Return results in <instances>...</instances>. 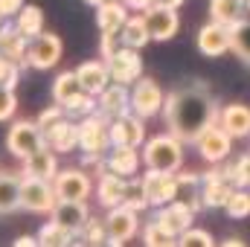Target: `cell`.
<instances>
[{"mask_svg": "<svg viewBox=\"0 0 250 247\" xmlns=\"http://www.w3.org/2000/svg\"><path fill=\"white\" fill-rule=\"evenodd\" d=\"M125 184H128V178L123 175H114V172H102L99 175V181H96V201H99V206L102 209H111V206H120L125 198Z\"/></svg>", "mask_w": 250, "mask_h": 247, "instance_id": "27", "label": "cell"}, {"mask_svg": "<svg viewBox=\"0 0 250 247\" xmlns=\"http://www.w3.org/2000/svg\"><path fill=\"white\" fill-rule=\"evenodd\" d=\"M178 245L181 247H212V236H209L207 230H201V227L192 224L187 233L178 236Z\"/></svg>", "mask_w": 250, "mask_h": 247, "instance_id": "42", "label": "cell"}, {"mask_svg": "<svg viewBox=\"0 0 250 247\" xmlns=\"http://www.w3.org/2000/svg\"><path fill=\"white\" fill-rule=\"evenodd\" d=\"M105 163H108V172L123 175V178H134V175H140L143 154L137 145H111L105 154Z\"/></svg>", "mask_w": 250, "mask_h": 247, "instance_id": "20", "label": "cell"}, {"mask_svg": "<svg viewBox=\"0 0 250 247\" xmlns=\"http://www.w3.org/2000/svg\"><path fill=\"white\" fill-rule=\"evenodd\" d=\"M84 3H87V6H93V9H96V6H102V3H114V0H84Z\"/></svg>", "mask_w": 250, "mask_h": 247, "instance_id": "52", "label": "cell"}, {"mask_svg": "<svg viewBox=\"0 0 250 247\" xmlns=\"http://www.w3.org/2000/svg\"><path fill=\"white\" fill-rule=\"evenodd\" d=\"M120 41H123V47H131V50H143V47L151 44V35H148V26H146L143 12L128 15L125 26L120 29Z\"/></svg>", "mask_w": 250, "mask_h": 247, "instance_id": "28", "label": "cell"}, {"mask_svg": "<svg viewBox=\"0 0 250 247\" xmlns=\"http://www.w3.org/2000/svg\"><path fill=\"white\" fill-rule=\"evenodd\" d=\"M44 143L56 151V154H70L79 148V123L64 117L62 123H56L53 128L44 131Z\"/></svg>", "mask_w": 250, "mask_h": 247, "instance_id": "22", "label": "cell"}, {"mask_svg": "<svg viewBox=\"0 0 250 247\" xmlns=\"http://www.w3.org/2000/svg\"><path fill=\"white\" fill-rule=\"evenodd\" d=\"M143 189H146V198L151 204V209L169 204L178 198V178L175 172H157V169H146L143 175Z\"/></svg>", "mask_w": 250, "mask_h": 247, "instance_id": "15", "label": "cell"}, {"mask_svg": "<svg viewBox=\"0 0 250 247\" xmlns=\"http://www.w3.org/2000/svg\"><path fill=\"white\" fill-rule=\"evenodd\" d=\"M93 111H96V96H90V93H84V90H82L79 96H73V99L64 105V114H67L70 120H76V123L84 120V117H90Z\"/></svg>", "mask_w": 250, "mask_h": 247, "instance_id": "37", "label": "cell"}, {"mask_svg": "<svg viewBox=\"0 0 250 247\" xmlns=\"http://www.w3.org/2000/svg\"><path fill=\"white\" fill-rule=\"evenodd\" d=\"M224 212L230 218H248L250 215V186H236L230 201L224 204Z\"/></svg>", "mask_w": 250, "mask_h": 247, "instance_id": "36", "label": "cell"}, {"mask_svg": "<svg viewBox=\"0 0 250 247\" xmlns=\"http://www.w3.org/2000/svg\"><path fill=\"white\" fill-rule=\"evenodd\" d=\"M221 245H224V247H242L245 242H242V239H236V236H230V239H224Z\"/></svg>", "mask_w": 250, "mask_h": 247, "instance_id": "51", "label": "cell"}, {"mask_svg": "<svg viewBox=\"0 0 250 247\" xmlns=\"http://www.w3.org/2000/svg\"><path fill=\"white\" fill-rule=\"evenodd\" d=\"M123 3L131 9V12H146V9H148L154 0H123Z\"/></svg>", "mask_w": 250, "mask_h": 247, "instance_id": "48", "label": "cell"}, {"mask_svg": "<svg viewBox=\"0 0 250 247\" xmlns=\"http://www.w3.org/2000/svg\"><path fill=\"white\" fill-rule=\"evenodd\" d=\"M178 178V201H184L195 212L204 209V198H201V172H175Z\"/></svg>", "mask_w": 250, "mask_h": 247, "instance_id": "30", "label": "cell"}, {"mask_svg": "<svg viewBox=\"0 0 250 247\" xmlns=\"http://www.w3.org/2000/svg\"><path fill=\"white\" fill-rule=\"evenodd\" d=\"M64 117H67V114H64V108L59 105V102H53L50 108H44V111L38 114V128H41V131H47V128H53L56 123H62Z\"/></svg>", "mask_w": 250, "mask_h": 247, "instance_id": "44", "label": "cell"}, {"mask_svg": "<svg viewBox=\"0 0 250 247\" xmlns=\"http://www.w3.org/2000/svg\"><path fill=\"white\" fill-rule=\"evenodd\" d=\"M209 18L218 21V23H239L242 18H248V9H245V0H209Z\"/></svg>", "mask_w": 250, "mask_h": 247, "instance_id": "31", "label": "cell"}, {"mask_svg": "<svg viewBox=\"0 0 250 247\" xmlns=\"http://www.w3.org/2000/svg\"><path fill=\"white\" fill-rule=\"evenodd\" d=\"M195 215H198V212H195L192 206H187L184 201H178V198L154 209V221H157L163 230H169L175 239H178L181 233H187L189 227L195 224Z\"/></svg>", "mask_w": 250, "mask_h": 247, "instance_id": "16", "label": "cell"}, {"mask_svg": "<svg viewBox=\"0 0 250 247\" xmlns=\"http://www.w3.org/2000/svg\"><path fill=\"white\" fill-rule=\"evenodd\" d=\"M21 172H0V215L21 209Z\"/></svg>", "mask_w": 250, "mask_h": 247, "instance_id": "29", "label": "cell"}, {"mask_svg": "<svg viewBox=\"0 0 250 247\" xmlns=\"http://www.w3.org/2000/svg\"><path fill=\"white\" fill-rule=\"evenodd\" d=\"M154 3H160V6H172V9H181L187 0H154Z\"/></svg>", "mask_w": 250, "mask_h": 247, "instance_id": "50", "label": "cell"}, {"mask_svg": "<svg viewBox=\"0 0 250 247\" xmlns=\"http://www.w3.org/2000/svg\"><path fill=\"white\" fill-rule=\"evenodd\" d=\"M105 230H108V245L120 247L125 242H131L140 233V212H134L125 204L105 209Z\"/></svg>", "mask_w": 250, "mask_h": 247, "instance_id": "9", "label": "cell"}, {"mask_svg": "<svg viewBox=\"0 0 250 247\" xmlns=\"http://www.w3.org/2000/svg\"><path fill=\"white\" fill-rule=\"evenodd\" d=\"M18 111V96H15V87H3L0 84V123H9Z\"/></svg>", "mask_w": 250, "mask_h": 247, "instance_id": "43", "label": "cell"}, {"mask_svg": "<svg viewBox=\"0 0 250 247\" xmlns=\"http://www.w3.org/2000/svg\"><path fill=\"white\" fill-rule=\"evenodd\" d=\"M160 117L175 137H181L184 143H195L207 125L218 123V102L207 93V84L192 82L166 93Z\"/></svg>", "mask_w": 250, "mask_h": 247, "instance_id": "1", "label": "cell"}, {"mask_svg": "<svg viewBox=\"0 0 250 247\" xmlns=\"http://www.w3.org/2000/svg\"><path fill=\"white\" fill-rule=\"evenodd\" d=\"M146 26H148V35L151 41H172L181 29V18H178V9L172 6H160V3H151L146 12Z\"/></svg>", "mask_w": 250, "mask_h": 247, "instance_id": "13", "label": "cell"}, {"mask_svg": "<svg viewBox=\"0 0 250 247\" xmlns=\"http://www.w3.org/2000/svg\"><path fill=\"white\" fill-rule=\"evenodd\" d=\"M146 143V120L128 111L123 117L111 120V145H143Z\"/></svg>", "mask_w": 250, "mask_h": 247, "instance_id": "17", "label": "cell"}, {"mask_svg": "<svg viewBox=\"0 0 250 247\" xmlns=\"http://www.w3.org/2000/svg\"><path fill=\"white\" fill-rule=\"evenodd\" d=\"M18 79H21V64H15V62H9V59L0 56V84L3 87H15Z\"/></svg>", "mask_w": 250, "mask_h": 247, "instance_id": "45", "label": "cell"}, {"mask_svg": "<svg viewBox=\"0 0 250 247\" xmlns=\"http://www.w3.org/2000/svg\"><path fill=\"white\" fill-rule=\"evenodd\" d=\"M218 125L233 140H248L250 137V105H245V102H230V105L218 108Z\"/></svg>", "mask_w": 250, "mask_h": 247, "instance_id": "19", "label": "cell"}, {"mask_svg": "<svg viewBox=\"0 0 250 247\" xmlns=\"http://www.w3.org/2000/svg\"><path fill=\"white\" fill-rule=\"evenodd\" d=\"M105 64H108L111 82H117V84L131 87L143 76V56H140V50H131V47H120L111 59H105Z\"/></svg>", "mask_w": 250, "mask_h": 247, "instance_id": "14", "label": "cell"}, {"mask_svg": "<svg viewBox=\"0 0 250 247\" xmlns=\"http://www.w3.org/2000/svg\"><path fill=\"white\" fill-rule=\"evenodd\" d=\"M195 145V151H198V157L204 160V163H209V166H215V163H224V160H230V151H233V137L221 128L218 123L207 125L201 134H198V140L192 143Z\"/></svg>", "mask_w": 250, "mask_h": 247, "instance_id": "4", "label": "cell"}, {"mask_svg": "<svg viewBox=\"0 0 250 247\" xmlns=\"http://www.w3.org/2000/svg\"><path fill=\"white\" fill-rule=\"evenodd\" d=\"M26 47H29V38L15 26V21H3L0 23V56L15 64H26Z\"/></svg>", "mask_w": 250, "mask_h": 247, "instance_id": "24", "label": "cell"}, {"mask_svg": "<svg viewBox=\"0 0 250 247\" xmlns=\"http://www.w3.org/2000/svg\"><path fill=\"white\" fill-rule=\"evenodd\" d=\"M12 245H15V247H35V245H38V236H18Z\"/></svg>", "mask_w": 250, "mask_h": 247, "instance_id": "49", "label": "cell"}, {"mask_svg": "<svg viewBox=\"0 0 250 247\" xmlns=\"http://www.w3.org/2000/svg\"><path fill=\"white\" fill-rule=\"evenodd\" d=\"M123 204H125V206H131L134 212H140V215H143L146 209H151V204H148V198H146V189H143V178H140V175L128 178Z\"/></svg>", "mask_w": 250, "mask_h": 247, "instance_id": "35", "label": "cell"}, {"mask_svg": "<svg viewBox=\"0 0 250 247\" xmlns=\"http://www.w3.org/2000/svg\"><path fill=\"white\" fill-rule=\"evenodd\" d=\"M76 76H79V82H82V90L90 93V96H99V93L111 84V73H108L105 59L82 62L79 67H76Z\"/></svg>", "mask_w": 250, "mask_h": 247, "instance_id": "23", "label": "cell"}, {"mask_svg": "<svg viewBox=\"0 0 250 247\" xmlns=\"http://www.w3.org/2000/svg\"><path fill=\"white\" fill-rule=\"evenodd\" d=\"M233 53L250 64V18H242L233 23Z\"/></svg>", "mask_w": 250, "mask_h": 247, "instance_id": "39", "label": "cell"}, {"mask_svg": "<svg viewBox=\"0 0 250 247\" xmlns=\"http://www.w3.org/2000/svg\"><path fill=\"white\" fill-rule=\"evenodd\" d=\"M23 169L21 175H29V178H41V181H53L59 175V154L50 148V145H41L38 151H32L29 157L21 160Z\"/></svg>", "mask_w": 250, "mask_h": 247, "instance_id": "21", "label": "cell"}, {"mask_svg": "<svg viewBox=\"0 0 250 247\" xmlns=\"http://www.w3.org/2000/svg\"><path fill=\"white\" fill-rule=\"evenodd\" d=\"M26 0H0V18L3 21H15V15L23 9Z\"/></svg>", "mask_w": 250, "mask_h": 247, "instance_id": "47", "label": "cell"}, {"mask_svg": "<svg viewBox=\"0 0 250 247\" xmlns=\"http://www.w3.org/2000/svg\"><path fill=\"white\" fill-rule=\"evenodd\" d=\"M195 47H198V53L207 56V59H218V56L230 53V50H233V26L218 23V21L209 18V23H204V26L198 29Z\"/></svg>", "mask_w": 250, "mask_h": 247, "instance_id": "11", "label": "cell"}, {"mask_svg": "<svg viewBox=\"0 0 250 247\" xmlns=\"http://www.w3.org/2000/svg\"><path fill=\"white\" fill-rule=\"evenodd\" d=\"M0 23H3V18H0Z\"/></svg>", "mask_w": 250, "mask_h": 247, "instance_id": "54", "label": "cell"}, {"mask_svg": "<svg viewBox=\"0 0 250 247\" xmlns=\"http://www.w3.org/2000/svg\"><path fill=\"white\" fill-rule=\"evenodd\" d=\"M15 26L26 35V38H35L44 32V12L32 3H23V9L15 15Z\"/></svg>", "mask_w": 250, "mask_h": 247, "instance_id": "33", "label": "cell"}, {"mask_svg": "<svg viewBox=\"0 0 250 247\" xmlns=\"http://www.w3.org/2000/svg\"><path fill=\"white\" fill-rule=\"evenodd\" d=\"M76 242H79V236L70 233L67 227H62L53 218L38 230V245H44V247H64V245H76Z\"/></svg>", "mask_w": 250, "mask_h": 247, "instance_id": "34", "label": "cell"}, {"mask_svg": "<svg viewBox=\"0 0 250 247\" xmlns=\"http://www.w3.org/2000/svg\"><path fill=\"white\" fill-rule=\"evenodd\" d=\"M50 218H53V221H59L62 227H67L70 233H76V236H79V230H82V227L87 224V218H90L87 201H59V204L53 206Z\"/></svg>", "mask_w": 250, "mask_h": 247, "instance_id": "25", "label": "cell"}, {"mask_svg": "<svg viewBox=\"0 0 250 247\" xmlns=\"http://www.w3.org/2000/svg\"><path fill=\"white\" fill-rule=\"evenodd\" d=\"M62 38L56 32H41L35 38H29V47H26V67L32 70H53L56 64L62 62Z\"/></svg>", "mask_w": 250, "mask_h": 247, "instance_id": "10", "label": "cell"}, {"mask_svg": "<svg viewBox=\"0 0 250 247\" xmlns=\"http://www.w3.org/2000/svg\"><path fill=\"white\" fill-rule=\"evenodd\" d=\"M96 111H99L105 120H117V117L128 114V111H131V87L111 82V84L96 96Z\"/></svg>", "mask_w": 250, "mask_h": 247, "instance_id": "18", "label": "cell"}, {"mask_svg": "<svg viewBox=\"0 0 250 247\" xmlns=\"http://www.w3.org/2000/svg\"><path fill=\"white\" fill-rule=\"evenodd\" d=\"M128 15H131V9L125 6L123 0L96 6V29H99V35H120V29L125 26Z\"/></svg>", "mask_w": 250, "mask_h": 247, "instance_id": "26", "label": "cell"}, {"mask_svg": "<svg viewBox=\"0 0 250 247\" xmlns=\"http://www.w3.org/2000/svg\"><path fill=\"white\" fill-rule=\"evenodd\" d=\"M120 47H123L120 35H102V38H99V56H102V59H111Z\"/></svg>", "mask_w": 250, "mask_h": 247, "instance_id": "46", "label": "cell"}, {"mask_svg": "<svg viewBox=\"0 0 250 247\" xmlns=\"http://www.w3.org/2000/svg\"><path fill=\"white\" fill-rule=\"evenodd\" d=\"M56 204H59V195L53 189V181L23 175V181H21V209L35 212V215H50Z\"/></svg>", "mask_w": 250, "mask_h": 247, "instance_id": "5", "label": "cell"}, {"mask_svg": "<svg viewBox=\"0 0 250 247\" xmlns=\"http://www.w3.org/2000/svg\"><path fill=\"white\" fill-rule=\"evenodd\" d=\"M41 145H47V143H44V131L38 128V123H32V120H18V123L9 125V131H6V151H9L12 157L23 160V157H29L32 151H38Z\"/></svg>", "mask_w": 250, "mask_h": 247, "instance_id": "6", "label": "cell"}, {"mask_svg": "<svg viewBox=\"0 0 250 247\" xmlns=\"http://www.w3.org/2000/svg\"><path fill=\"white\" fill-rule=\"evenodd\" d=\"M245 9H248V15H250V0H245Z\"/></svg>", "mask_w": 250, "mask_h": 247, "instance_id": "53", "label": "cell"}, {"mask_svg": "<svg viewBox=\"0 0 250 247\" xmlns=\"http://www.w3.org/2000/svg\"><path fill=\"white\" fill-rule=\"evenodd\" d=\"M79 242L82 245H108L105 218H87V224L79 230Z\"/></svg>", "mask_w": 250, "mask_h": 247, "instance_id": "40", "label": "cell"}, {"mask_svg": "<svg viewBox=\"0 0 250 247\" xmlns=\"http://www.w3.org/2000/svg\"><path fill=\"white\" fill-rule=\"evenodd\" d=\"M163 102H166V93H163V87H160L154 79L140 76V79L131 84V111H134L137 117H143V120L160 117Z\"/></svg>", "mask_w": 250, "mask_h": 247, "instance_id": "8", "label": "cell"}, {"mask_svg": "<svg viewBox=\"0 0 250 247\" xmlns=\"http://www.w3.org/2000/svg\"><path fill=\"white\" fill-rule=\"evenodd\" d=\"M233 178L227 172V166H212L209 172L201 175V198H204V209H224V204L233 195Z\"/></svg>", "mask_w": 250, "mask_h": 247, "instance_id": "7", "label": "cell"}, {"mask_svg": "<svg viewBox=\"0 0 250 247\" xmlns=\"http://www.w3.org/2000/svg\"><path fill=\"white\" fill-rule=\"evenodd\" d=\"M111 148V120L99 111L79 120V151L82 154H108Z\"/></svg>", "mask_w": 250, "mask_h": 247, "instance_id": "3", "label": "cell"}, {"mask_svg": "<svg viewBox=\"0 0 250 247\" xmlns=\"http://www.w3.org/2000/svg\"><path fill=\"white\" fill-rule=\"evenodd\" d=\"M227 172H230V178H233L236 186H250V151L242 154V157H236L233 163H227Z\"/></svg>", "mask_w": 250, "mask_h": 247, "instance_id": "41", "label": "cell"}, {"mask_svg": "<svg viewBox=\"0 0 250 247\" xmlns=\"http://www.w3.org/2000/svg\"><path fill=\"white\" fill-rule=\"evenodd\" d=\"M53 102H59V105H67L73 96H79L82 93V82H79V76H76V70H62L56 79H53Z\"/></svg>", "mask_w": 250, "mask_h": 247, "instance_id": "32", "label": "cell"}, {"mask_svg": "<svg viewBox=\"0 0 250 247\" xmlns=\"http://www.w3.org/2000/svg\"><path fill=\"white\" fill-rule=\"evenodd\" d=\"M143 245L146 247H172V245H178V239L169 233V230H163L154 218L143 227Z\"/></svg>", "mask_w": 250, "mask_h": 247, "instance_id": "38", "label": "cell"}, {"mask_svg": "<svg viewBox=\"0 0 250 247\" xmlns=\"http://www.w3.org/2000/svg\"><path fill=\"white\" fill-rule=\"evenodd\" d=\"M184 140L175 137L172 131L166 134H154V137H146L143 143V166L146 169H157V172H178L184 166Z\"/></svg>", "mask_w": 250, "mask_h": 247, "instance_id": "2", "label": "cell"}, {"mask_svg": "<svg viewBox=\"0 0 250 247\" xmlns=\"http://www.w3.org/2000/svg\"><path fill=\"white\" fill-rule=\"evenodd\" d=\"M53 189L59 201H87L93 195V178L84 169H59V175L53 178Z\"/></svg>", "mask_w": 250, "mask_h": 247, "instance_id": "12", "label": "cell"}]
</instances>
